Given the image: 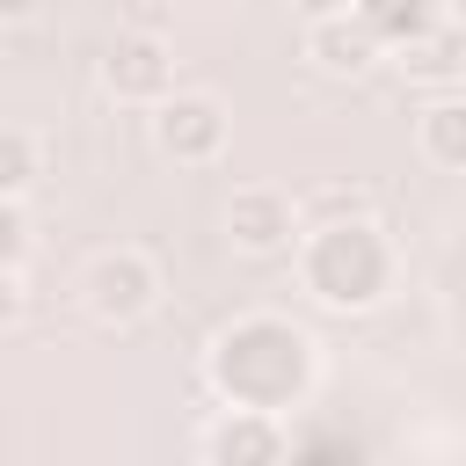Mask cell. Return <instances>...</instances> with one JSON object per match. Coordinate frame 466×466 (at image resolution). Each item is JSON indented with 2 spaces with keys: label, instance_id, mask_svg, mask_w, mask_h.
Returning a JSON list of instances; mask_svg holds the SVG:
<instances>
[{
  "label": "cell",
  "instance_id": "cell-1",
  "mask_svg": "<svg viewBox=\"0 0 466 466\" xmlns=\"http://www.w3.org/2000/svg\"><path fill=\"white\" fill-rule=\"evenodd\" d=\"M320 379V350L299 320L284 313H240L211 335L204 350V386L226 400V408H248V415H284L313 393Z\"/></svg>",
  "mask_w": 466,
  "mask_h": 466
},
{
  "label": "cell",
  "instance_id": "cell-2",
  "mask_svg": "<svg viewBox=\"0 0 466 466\" xmlns=\"http://www.w3.org/2000/svg\"><path fill=\"white\" fill-rule=\"evenodd\" d=\"M400 277V255L386 240V226L364 218H320L299 240V291L328 313H371Z\"/></svg>",
  "mask_w": 466,
  "mask_h": 466
},
{
  "label": "cell",
  "instance_id": "cell-3",
  "mask_svg": "<svg viewBox=\"0 0 466 466\" xmlns=\"http://www.w3.org/2000/svg\"><path fill=\"white\" fill-rule=\"evenodd\" d=\"M160 306V269L146 248H102L87 269H80V313L102 320V328H131Z\"/></svg>",
  "mask_w": 466,
  "mask_h": 466
},
{
  "label": "cell",
  "instance_id": "cell-4",
  "mask_svg": "<svg viewBox=\"0 0 466 466\" xmlns=\"http://www.w3.org/2000/svg\"><path fill=\"white\" fill-rule=\"evenodd\" d=\"M102 95L109 102H131V109H160L175 102V51L160 29H116L109 51H102Z\"/></svg>",
  "mask_w": 466,
  "mask_h": 466
},
{
  "label": "cell",
  "instance_id": "cell-5",
  "mask_svg": "<svg viewBox=\"0 0 466 466\" xmlns=\"http://www.w3.org/2000/svg\"><path fill=\"white\" fill-rule=\"evenodd\" d=\"M153 146L175 160V167H211L226 153V102L204 95V87H182L175 102L153 109Z\"/></svg>",
  "mask_w": 466,
  "mask_h": 466
},
{
  "label": "cell",
  "instance_id": "cell-6",
  "mask_svg": "<svg viewBox=\"0 0 466 466\" xmlns=\"http://www.w3.org/2000/svg\"><path fill=\"white\" fill-rule=\"evenodd\" d=\"M226 240L240 248V255H299V204L284 197V189H269V182H248V189H233V204H226Z\"/></svg>",
  "mask_w": 466,
  "mask_h": 466
},
{
  "label": "cell",
  "instance_id": "cell-7",
  "mask_svg": "<svg viewBox=\"0 0 466 466\" xmlns=\"http://www.w3.org/2000/svg\"><path fill=\"white\" fill-rule=\"evenodd\" d=\"M306 58H313L320 73H364V66L386 58V44H379V29L364 22V7H328V15L306 22Z\"/></svg>",
  "mask_w": 466,
  "mask_h": 466
},
{
  "label": "cell",
  "instance_id": "cell-8",
  "mask_svg": "<svg viewBox=\"0 0 466 466\" xmlns=\"http://www.w3.org/2000/svg\"><path fill=\"white\" fill-rule=\"evenodd\" d=\"M204 466H284V422L277 415L226 408L204 430Z\"/></svg>",
  "mask_w": 466,
  "mask_h": 466
},
{
  "label": "cell",
  "instance_id": "cell-9",
  "mask_svg": "<svg viewBox=\"0 0 466 466\" xmlns=\"http://www.w3.org/2000/svg\"><path fill=\"white\" fill-rule=\"evenodd\" d=\"M393 66H400L408 80H430V87L459 80V73H466V22H459V15H444L430 36H415L408 51H393Z\"/></svg>",
  "mask_w": 466,
  "mask_h": 466
},
{
  "label": "cell",
  "instance_id": "cell-10",
  "mask_svg": "<svg viewBox=\"0 0 466 466\" xmlns=\"http://www.w3.org/2000/svg\"><path fill=\"white\" fill-rule=\"evenodd\" d=\"M415 146H422L430 167L466 175V95H437V102L415 116Z\"/></svg>",
  "mask_w": 466,
  "mask_h": 466
},
{
  "label": "cell",
  "instance_id": "cell-11",
  "mask_svg": "<svg viewBox=\"0 0 466 466\" xmlns=\"http://www.w3.org/2000/svg\"><path fill=\"white\" fill-rule=\"evenodd\" d=\"M29 182H36V138L22 124L0 131V204H29Z\"/></svg>",
  "mask_w": 466,
  "mask_h": 466
},
{
  "label": "cell",
  "instance_id": "cell-12",
  "mask_svg": "<svg viewBox=\"0 0 466 466\" xmlns=\"http://www.w3.org/2000/svg\"><path fill=\"white\" fill-rule=\"evenodd\" d=\"M29 248H36L29 204H0V269H29Z\"/></svg>",
  "mask_w": 466,
  "mask_h": 466
},
{
  "label": "cell",
  "instance_id": "cell-13",
  "mask_svg": "<svg viewBox=\"0 0 466 466\" xmlns=\"http://www.w3.org/2000/svg\"><path fill=\"white\" fill-rule=\"evenodd\" d=\"M22 306H29V269H0V313L22 320Z\"/></svg>",
  "mask_w": 466,
  "mask_h": 466
}]
</instances>
